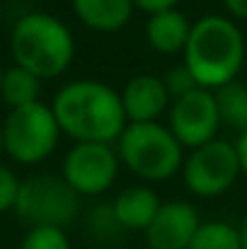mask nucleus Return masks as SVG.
<instances>
[{"mask_svg": "<svg viewBox=\"0 0 247 249\" xmlns=\"http://www.w3.org/2000/svg\"><path fill=\"white\" fill-rule=\"evenodd\" d=\"M235 150H238V158H240V169L247 177V133H243L235 143Z\"/></svg>", "mask_w": 247, "mask_h": 249, "instance_id": "b1692460", "label": "nucleus"}, {"mask_svg": "<svg viewBox=\"0 0 247 249\" xmlns=\"http://www.w3.org/2000/svg\"><path fill=\"white\" fill-rule=\"evenodd\" d=\"M54 114L63 133L78 143H116L129 126L121 92L99 80H76L61 87Z\"/></svg>", "mask_w": 247, "mask_h": 249, "instance_id": "f257e3e1", "label": "nucleus"}, {"mask_svg": "<svg viewBox=\"0 0 247 249\" xmlns=\"http://www.w3.org/2000/svg\"><path fill=\"white\" fill-rule=\"evenodd\" d=\"M119 153L109 143H76L63 160V179L80 194H104L119 174Z\"/></svg>", "mask_w": 247, "mask_h": 249, "instance_id": "6e6552de", "label": "nucleus"}, {"mask_svg": "<svg viewBox=\"0 0 247 249\" xmlns=\"http://www.w3.org/2000/svg\"><path fill=\"white\" fill-rule=\"evenodd\" d=\"M218 128L221 116L213 89L199 87L170 104V131L182 143V148L194 150L216 141Z\"/></svg>", "mask_w": 247, "mask_h": 249, "instance_id": "1a4fd4ad", "label": "nucleus"}, {"mask_svg": "<svg viewBox=\"0 0 247 249\" xmlns=\"http://www.w3.org/2000/svg\"><path fill=\"white\" fill-rule=\"evenodd\" d=\"M189 34H191V22L177 7L155 12V15H148L146 39H148V44L158 53H165V56L184 53L187 41H189Z\"/></svg>", "mask_w": 247, "mask_h": 249, "instance_id": "ddd939ff", "label": "nucleus"}, {"mask_svg": "<svg viewBox=\"0 0 247 249\" xmlns=\"http://www.w3.org/2000/svg\"><path fill=\"white\" fill-rule=\"evenodd\" d=\"M78 191L56 174H34L19 184L15 211L29 228H58L73 223L80 211Z\"/></svg>", "mask_w": 247, "mask_h": 249, "instance_id": "39448f33", "label": "nucleus"}, {"mask_svg": "<svg viewBox=\"0 0 247 249\" xmlns=\"http://www.w3.org/2000/svg\"><path fill=\"white\" fill-rule=\"evenodd\" d=\"M179 0H133V5L138 10H143L146 15H155V12H163V10H172Z\"/></svg>", "mask_w": 247, "mask_h": 249, "instance_id": "4be33fe9", "label": "nucleus"}, {"mask_svg": "<svg viewBox=\"0 0 247 249\" xmlns=\"http://www.w3.org/2000/svg\"><path fill=\"white\" fill-rule=\"evenodd\" d=\"M19 249H71V242L58 228H32Z\"/></svg>", "mask_w": 247, "mask_h": 249, "instance_id": "6ab92c4d", "label": "nucleus"}, {"mask_svg": "<svg viewBox=\"0 0 247 249\" xmlns=\"http://www.w3.org/2000/svg\"><path fill=\"white\" fill-rule=\"evenodd\" d=\"M0 148H2V128H0Z\"/></svg>", "mask_w": 247, "mask_h": 249, "instance_id": "a878e982", "label": "nucleus"}, {"mask_svg": "<svg viewBox=\"0 0 247 249\" xmlns=\"http://www.w3.org/2000/svg\"><path fill=\"white\" fill-rule=\"evenodd\" d=\"M19 184L22 181H17L12 169L0 165V213L7 211V208H15L17 194H19Z\"/></svg>", "mask_w": 247, "mask_h": 249, "instance_id": "412c9836", "label": "nucleus"}, {"mask_svg": "<svg viewBox=\"0 0 247 249\" xmlns=\"http://www.w3.org/2000/svg\"><path fill=\"white\" fill-rule=\"evenodd\" d=\"M163 83H165V87H167V94H170V99H172V102H174V99L187 97V94H189V92H194V89H199L196 78L191 75V71H189L184 63H179V66L170 68V71L165 73Z\"/></svg>", "mask_w": 247, "mask_h": 249, "instance_id": "aec40b11", "label": "nucleus"}, {"mask_svg": "<svg viewBox=\"0 0 247 249\" xmlns=\"http://www.w3.org/2000/svg\"><path fill=\"white\" fill-rule=\"evenodd\" d=\"M85 228H87V235L99 242V245H114L124 237V225L119 223L116 213H114V206L112 203H99L95 206L90 213H87V220H85Z\"/></svg>", "mask_w": 247, "mask_h": 249, "instance_id": "f3484780", "label": "nucleus"}, {"mask_svg": "<svg viewBox=\"0 0 247 249\" xmlns=\"http://www.w3.org/2000/svg\"><path fill=\"white\" fill-rule=\"evenodd\" d=\"M133 0H73V10L82 24L95 32H119L133 15Z\"/></svg>", "mask_w": 247, "mask_h": 249, "instance_id": "4468645a", "label": "nucleus"}, {"mask_svg": "<svg viewBox=\"0 0 247 249\" xmlns=\"http://www.w3.org/2000/svg\"><path fill=\"white\" fill-rule=\"evenodd\" d=\"M61 126L51 107L34 102L19 109H12L2 126L5 150L22 165H34L44 160L58 143Z\"/></svg>", "mask_w": 247, "mask_h": 249, "instance_id": "423d86ee", "label": "nucleus"}, {"mask_svg": "<svg viewBox=\"0 0 247 249\" xmlns=\"http://www.w3.org/2000/svg\"><path fill=\"white\" fill-rule=\"evenodd\" d=\"M189 249H243L240 230L223 220L201 223Z\"/></svg>", "mask_w": 247, "mask_h": 249, "instance_id": "a211bd4d", "label": "nucleus"}, {"mask_svg": "<svg viewBox=\"0 0 247 249\" xmlns=\"http://www.w3.org/2000/svg\"><path fill=\"white\" fill-rule=\"evenodd\" d=\"M39 78L19 66L5 71L2 75V85H0V92L5 97V102L12 107V109H19V107H27V104H34L37 97H39Z\"/></svg>", "mask_w": 247, "mask_h": 249, "instance_id": "dca6fc26", "label": "nucleus"}, {"mask_svg": "<svg viewBox=\"0 0 247 249\" xmlns=\"http://www.w3.org/2000/svg\"><path fill=\"white\" fill-rule=\"evenodd\" d=\"M240 174L243 169H240V158L235 145L218 138L201 148H194L182 165L184 186L201 198L226 194Z\"/></svg>", "mask_w": 247, "mask_h": 249, "instance_id": "0eeeda50", "label": "nucleus"}, {"mask_svg": "<svg viewBox=\"0 0 247 249\" xmlns=\"http://www.w3.org/2000/svg\"><path fill=\"white\" fill-rule=\"evenodd\" d=\"M121 102L129 124H153L163 116V111L172 104L163 78L158 75H136L121 89Z\"/></svg>", "mask_w": 247, "mask_h": 249, "instance_id": "9b49d317", "label": "nucleus"}, {"mask_svg": "<svg viewBox=\"0 0 247 249\" xmlns=\"http://www.w3.org/2000/svg\"><path fill=\"white\" fill-rule=\"evenodd\" d=\"M216 104H218V116L221 126L240 131V136L247 133V85L240 80L223 85L213 89Z\"/></svg>", "mask_w": 247, "mask_h": 249, "instance_id": "2eb2a0df", "label": "nucleus"}, {"mask_svg": "<svg viewBox=\"0 0 247 249\" xmlns=\"http://www.w3.org/2000/svg\"><path fill=\"white\" fill-rule=\"evenodd\" d=\"M10 46L17 66L34 73L39 80L61 75L76 56L71 29L44 12H32L17 19Z\"/></svg>", "mask_w": 247, "mask_h": 249, "instance_id": "7ed1b4c3", "label": "nucleus"}, {"mask_svg": "<svg viewBox=\"0 0 247 249\" xmlns=\"http://www.w3.org/2000/svg\"><path fill=\"white\" fill-rule=\"evenodd\" d=\"M2 75H5V73H2V68H0V85H2Z\"/></svg>", "mask_w": 247, "mask_h": 249, "instance_id": "bb28decb", "label": "nucleus"}, {"mask_svg": "<svg viewBox=\"0 0 247 249\" xmlns=\"http://www.w3.org/2000/svg\"><path fill=\"white\" fill-rule=\"evenodd\" d=\"M226 10L235 19H247V0H223Z\"/></svg>", "mask_w": 247, "mask_h": 249, "instance_id": "5701e85b", "label": "nucleus"}, {"mask_svg": "<svg viewBox=\"0 0 247 249\" xmlns=\"http://www.w3.org/2000/svg\"><path fill=\"white\" fill-rule=\"evenodd\" d=\"M114 213L119 218V223L124 225V230H141L146 232L148 225L155 220L163 201L160 196L146 186V184H133L126 186L116 198H114Z\"/></svg>", "mask_w": 247, "mask_h": 249, "instance_id": "f8f14e48", "label": "nucleus"}, {"mask_svg": "<svg viewBox=\"0 0 247 249\" xmlns=\"http://www.w3.org/2000/svg\"><path fill=\"white\" fill-rule=\"evenodd\" d=\"M121 165L143 181H165L184 165L182 143L172 136L170 126L129 124L116 141Z\"/></svg>", "mask_w": 247, "mask_h": 249, "instance_id": "20e7f679", "label": "nucleus"}, {"mask_svg": "<svg viewBox=\"0 0 247 249\" xmlns=\"http://www.w3.org/2000/svg\"><path fill=\"white\" fill-rule=\"evenodd\" d=\"M182 56L199 87L218 89L238 80V73L245 63V36L230 17L206 15L191 24V34Z\"/></svg>", "mask_w": 247, "mask_h": 249, "instance_id": "f03ea898", "label": "nucleus"}, {"mask_svg": "<svg viewBox=\"0 0 247 249\" xmlns=\"http://www.w3.org/2000/svg\"><path fill=\"white\" fill-rule=\"evenodd\" d=\"M201 220L191 203L167 201L143 232L148 249H189Z\"/></svg>", "mask_w": 247, "mask_h": 249, "instance_id": "9d476101", "label": "nucleus"}, {"mask_svg": "<svg viewBox=\"0 0 247 249\" xmlns=\"http://www.w3.org/2000/svg\"><path fill=\"white\" fill-rule=\"evenodd\" d=\"M238 230H240V242H243V249H247V218L243 220V225H240Z\"/></svg>", "mask_w": 247, "mask_h": 249, "instance_id": "393cba45", "label": "nucleus"}]
</instances>
